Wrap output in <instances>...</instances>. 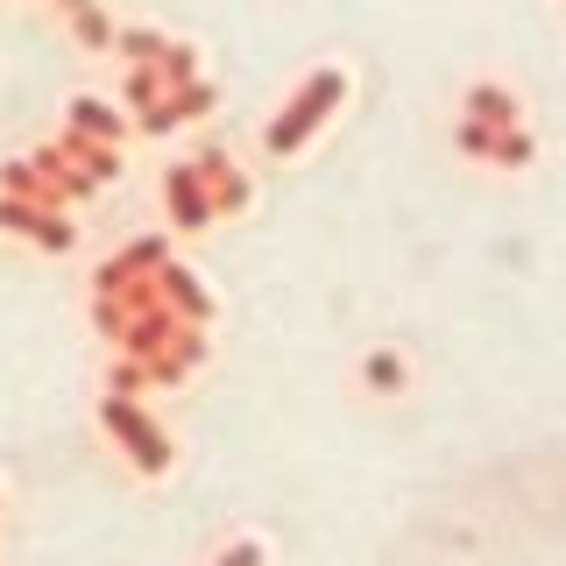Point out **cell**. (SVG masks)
Segmentation results:
<instances>
[{"mask_svg":"<svg viewBox=\"0 0 566 566\" xmlns=\"http://www.w3.org/2000/svg\"><path fill=\"white\" fill-rule=\"evenodd\" d=\"M220 566H262V545H234V553H227Z\"/></svg>","mask_w":566,"mask_h":566,"instance_id":"4","label":"cell"},{"mask_svg":"<svg viewBox=\"0 0 566 566\" xmlns=\"http://www.w3.org/2000/svg\"><path fill=\"white\" fill-rule=\"evenodd\" d=\"M106 432H120V447L135 453V468L142 474H164L170 468V447H164V432H156L142 411H128L120 397H106Z\"/></svg>","mask_w":566,"mask_h":566,"instance_id":"1","label":"cell"},{"mask_svg":"<svg viewBox=\"0 0 566 566\" xmlns=\"http://www.w3.org/2000/svg\"><path fill=\"white\" fill-rule=\"evenodd\" d=\"M361 376H368V389H376V397H397V389L411 382V368H403V354L376 347V354H368V368H361Z\"/></svg>","mask_w":566,"mask_h":566,"instance_id":"3","label":"cell"},{"mask_svg":"<svg viewBox=\"0 0 566 566\" xmlns=\"http://www.w3.org/2000/svg\"><path fill=\"white\" fill-rule=\"evenodd\" d=\"M164 199H170V212H177L185 227H206V212H212V199L199 191V177H191V170H177V177H170Z\"/></svg>","mask_w":566,"mask_h":566,"instance_id":"2","label":"cell"}]
</instances>
